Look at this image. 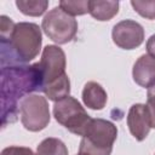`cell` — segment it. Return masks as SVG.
Wrapping results in <instances>:
<instances>
[{
  "label": "cell",
  "mask_w": 155,
  "mask_h": 155,
  "mask_svg": "<svg viewBox=\"0 0 155 155\" xmlns=\"http://www.w3.org/2000/svg\"><path fill=\"white\" fill-rule=\"evenodd\" d=\"M1 68L25 65L39 54L42 45L41 28L36 23H15L7 16L0 17Z\"/></svg>",
  "instance_id": "6da1fadb"
},
{
  "label": "cell",
  "mask_w": 155,
  "mask_h": 155,
  "mask_svg": "<svg viewBox=\"0 0 155 155\" xmlns=\"http://www.w3.org/2000/svg\"><path fill=\"white\" fill-rule=\"evenodd\" d=\"M44 82L38 63L1 68V121L2 127L17 121L19 102L27 94L42 92Z\"/></svg>",
  "instance_id": "7a4b0ae2"
},
{
  "label": "cell",
  "mask_w": 155,
  "mask_h": 155,
  "mask_svg": "<svg viewBox=\"0 0 155 155\" xmlns=\"http://www.w3.org/2000/svg\"><path fill=\"white\" fill-rule=\"evenodd\" d=\"M117 137L116 126L104 119H92L80 142L79 153L85 155H110Z\"/></svg>",
  "instance_id": "3957f363"
},
{
  "label": "cell",
  "mask_w": 155,
  "mask_h": 155,
  "mask_svg": "<svg viewBox=\"0 0 155 155\" xmlns=\"http://www.w3.org/2000/svg\"><path fill=\"white\" fill-rule=\"evenodd\" d=\"M53 116L58 124L69 132L84 137L92 117L87 114L81 103L71 96H68L53 105Z\"/></svg>",
  "instance_id": "277c9868"
},
{
  "label": "cell",
  "mask_w": 155,
  "mask_h": 155,
  "mask_svg": "<svg viewBox=\"0 0 155 155\" xmlns=\"http://www.w3.org/2000/svg\"><path fill=\"white\" fill-rule=\"evenodd\" d=\"M41 29L48 39L58 45H64L75 38L78 33V21L57 6L45 15Z\"/></svg>",
  "instance_id": "5b68a950"
},
{
  "label": "cell",
  "mask_w": 155,
  "mask_h": 155,
  "mask_svg": "<svg viewBox=\"0 0 155 155\" xmlns=\"http://www.w3.org/2000/svg\"><path fill=\"white\" fill-rule=\"evenodd\" d=\"M19 117L25 130L39 132L50 124L51 115L46 97L30 93L19 102Z\"/></svg>",
  "instance_id": "8992f818"
},
{
  "label": "cell",
  "mask_w": 155,
  "mask_h": 155,
  "mask_svg": "<svg viewBox=\"0 0 155 155\" xmlns=\"http://www.w3.org/2000/svg\"><path fill=\"white\" fill-rule=\"evenodd\" d=\"M44 87L65 74L67 59L64 51L56 45H47L42 50L41 59L38 62ZM42 87V88H44Z\"/></svg>",
  "instance_id": "52a82bcc"
},
{
  "label": "cell",
  "mask_w": 155,
  "mask_h": 155,
  "mask_svg": "<svg viewBox=\"0 0 155 155\" xmlns=\"http://www.w3.org/2000/svg\"><path fill=\"white\" fill-rule=\"evenodd\" d=\"M111 38L116 46L124 50L139 47L144 41L143 27L133 19H124L116 23L111 30Z\"/></svg>",
  "instance_id": "ba28073f"
},
{
  "label": "cell",
  "mask_w": 155,
  "mask_h": 155,
  "mask_svg": "<svg viewBox=\"0 0 155 155\" xmlns=\"http://www.w3.org/2000/svg\"><path fill=\"white\" fill-rule=\"evenodd\" d=\"M126 121L131 134L138 142L144 140L148 137L150 130L153 128L151 117L147 104H142V103L133 104L128 110Z\"/></svg>",
  "instance_id": "9c48e42d"
},
{
  "label": "cell",
  "mask_w": 155,
  "mask_h": 155,
  "mask_svg": "<svg viewBox=\"0 0 155 155\" xmlns=\"http://www.w3.org/2000/svg\"><path fill=\"white\" fill-rule=\"evenodd\" d=\"M132 78L142 87L149 88L155 84V57L142 54L133 64Z\"/></svg>",
  "instance_id": "30bf717a"
},
{
  "label": "cell",
  "mask_w": 155,
  "mask_h": 155,
  "mask_svg": "<svg viewBox=\"0 0 155 155\" xmlns=\"http://www.w3.org/2000/svg\"><path fill=\"white\" fill-rule=\"evenodd\" d=\"M108 101V94L101 84L96 81H88L82 90V102L92 110H102Z\"/></svg>",
  "instance_id": "8fae6325"
},
{
  "label": "cell",
  "mask_w": 155,
  "mask_h": 155,
  "mask_svg": "<svg viewBox=\"0 0 155 155\" xmlns=\"http://www.w3.org/2000/svg\"><path fill=\"white\" fill-rule=\"evenodd\" d=\"M119 12L117 0H90V15L101 22L110 21Z\"/></svg>",
  "instance_id": "7c38bea8"
},
{
  "label": "cell",
  "mask_w": 155,
  "mask_h": 155,
  "mask_svg": "<svg viewBox=\"0 0 155 155\" xmlns=\"http://www.w3.org/2000/svg\"><path fill=\"white\" fill-rule=\"evenodd\" d=\"M42 93L46 96V98H48L50 101H53V102H58V101L68 97L70 93V80H69L68 75L64 74L59 79L47 84L42 88Z\"/></svg>",
  "instance_id": "4fadbf2b"
},
{
  "label": "cell",
  "mask_w": 155,
  "mask_h": 155,
  "mask_svg": "<svg viewBox=\"0 0 155 155\" xmlns=\"http://www.w3.org/2000/svg\"><path fill=\"white\" fill-rule=\"evenodd\" d=\"M35 155H68V148L61 139L48 137L38 145Z\"/></svg>",
  "instance_id": "5bb4252c"
},
{
  "label": "cell",
  "mask_w": 155,
  "mask_h": 155,
  "mask_svg": "<svg viewBox=\"0 0 155 155\" xmlns=\"http://www.w3.org/2000/svg\"><path fill=\"white\" fill-rule=\"evenodd\" d=\"M16 6L18 10L25 15V16H31V17H39L48 7V1L47 0H17Z\"/></svg>",
  "instance_id": "9a60e30c"
},
{
  "label": "cell",
  "mask_w": 155,
  "mask_h": 155,
  "mask_svg": "<svg viewBox=\"0 0 155 155\" xmlns=\"http://www.w3.org/2000/svg\"><path fill=\"white\" fill-rule=\"evenodd\" d=\"M58 6L73 17L90 13V0H62Z\"/></svg>",
  "instance_id": "2e32d148"
},
{
  "label": "cell",
  "mask_w": 155,
  "mask_h": 155,
  "mask_svg": "<svg viewBox=\"0 0 155 155\" xmlns=\"http://www.w3.org/2000/svg\"><path fill=\"white\" fill-rule=\"evenodd\" d=\"M131 6L142 17L155 19V0H132Z\"/></svg>",
  "instance_id": "e0dca14e"
},
{
  "label": "cell",
  "mask_w": 155,
  "mask_h": 155,
  "mask_svg": "<svg viewBox=\"0 0 155 155\" xmlns=\"http://www.w3.org/2000/svg\"><path fill=\"white\" fill-rule=\"evenodd\" d=\"M1 155H35V154H34V151L30 148L11 145V147L5 148L1 151Z\"/></svg>",
  "instance_id": "ac0fdd59"
},
{
  "label": "cell",
  "mask_w": 155,
  "mask_h": 155,
  "mask_svg": "<svg viewBox=\"0 0 155 155\" xmlns=\"http://www.w3.org/2000/svg\"><path fill=\"white\" fill-rule=\"evenodd\" d=\"M145 48L148 51V54L155 57V34H153L148 41H147V45H145Z\"/></svg>",
  "instance_id": "d6986e66"
},
{
  "label": "cell",
  "mask_w": 155,
  "mask_h": 155,
  "mask_svg": "<svg viewBox=\"0 0 155 155\" xmlns=\"http://www.w3.org/2000/svg\"><path fill=\"white\" fill-rule=\"evenodd\" d=\"M147 105L150 113V117H151V127L155 128V101L153 99H147Z\"/></svg>",
  "instance_id": "ffe728a7"
},
{
  "label": "cell",
  "mask_w": 155,
  "mask_h": 155,
  "mask_svg": "<svg viewBox=\"0 0 155 155\" xmlns=\"http://www.w3.org/2000/svg\"><path fill=\"white\" fill-rule=\"evenodd\" d=\"M147 97H148L147 99H153V101H155V84L148 88V92H147Z\"/></svg>",
  "instance_id": "44dd1931"
},
{
  "label": "cell",
  "mask_w": 155,
  "mask_h": 155,
  "mask_svg": "<svg viewBox=\"0 0 155 155\" xmlns=\"http://www.w3.org/2000/svg\"><path fill=\"white\" fill-rule=\"evenodd\" d=\"M78 155H85V154H81V153H79V154H78Z\"/></svg>",
  "instance_id": "7402d4cb"
},
{
  "label": "cell",
  "mask_w": 155,
  "mask_h": 155,
  "mask_svg": "<svg viewBox=\"0 0 155 155\" xmlns=\"http://www.w3.org/2000/svg\"><path fill=\"white\" fill-rule=\"evenodd\" d=\"M154 155H155V154H154Z\"/></svg>",
  "instance_id": "603a6c76"
}]
</instances>
